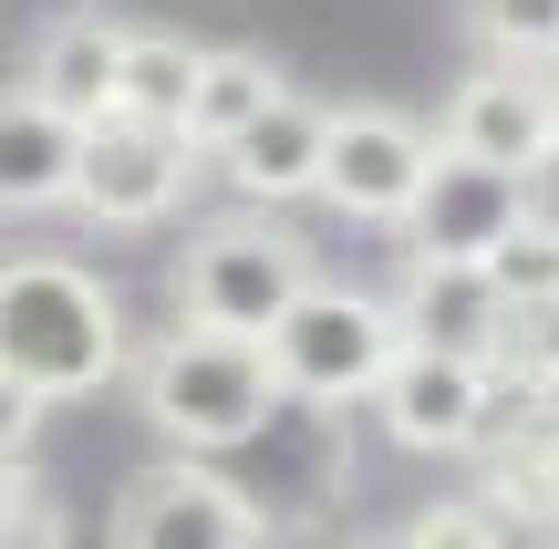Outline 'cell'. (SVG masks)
Returning <instances> with one entry per match:
<instances>
[{
    "label": "cell",
    "mask_w": 559,
    "mask_h": 549,
    "mask_svg": "<svg viewBox=\"0 0 559 549\" xmlns=\"http://www.w3.org/2000/svg\"><path fill=\"white\" fill-rule=\"evenodd\" d=\"M0 373L41 405L104 394L124 373V301L104 270L62 249H11L0 260Z\"/></svg>",
    "instance_id": "cell-1"
},
{
    "label": "cell",
    "mask_w": 559,
    "mask_h": 549,
    "mask_svg": "<svg viewBox=\"0 0 559 549\" xmlns=\"http://www.w3.org/2000/svg\"><path fill=\"white\" fill-rule=\"evenodd\" d=\"M135 415L156 426L166 456H207L218 467L228 446H249V435L280 426V384H270V353L239 343V332H156V343L135 353Z\"/></svg>",
    "instance_id": "cell-2"
},
{
    "label": "cell",
    "mask_w": 559,
    "mask_h": 549,
    "mask_svg": "<svg viewBox=\"0 0 559 549\" xmlns=\"http://www.w3.org/2000/svg\"><path fill=\"white\" fill-rule=\"evenodd\" d=\"M311 281H321L311 239H300V228H280V218H260V207H228V218L187 228L177 270H166V290H177V322H198V332H239V343H260V332H270Z\"/></svg>",
    "instance_id": "cell-3"
},
{
    "label": "cell",
    "mask_w": 559,
    "mask_h": 549,
    "mask_svg": "<svg viewBox=\"0 0 559 549\" xmlns=\"http://www.w3.org/2000/svg\"><path fill=\"white\" fill-rule=\"evenodd\" d=\"M270 353V384L280 405H362V394L383 384V363L404 353L394 311H383V290H353V281H311L290 311L260 332Z\"/></svg>",
    "instance_id": "cell-4"
},
{
    "label": "cell",
    "mask_w": 559,
    "mask_h": 549,
    "mask_svg": "<svg viewBox=\"0 0 559 549\" xmlns=\"http://www.w3.org/2000/svg\"><path fill=\"white\" fill-rule=\"evenodd\" d=\"M115 549H270V509L207 456H156L115 498Z\"/></svg>",
    "instance_id": "cell-5"
},
{
    "label": "cell",
    "mask_w": 559,
    "mask_h": 549,
    "mask_svg": "<svg viewBox=\"0 0 559 549\" xmlns=\"http://www.w3.org/2000/svg\"><path fill=\"white\" fill-rule=\"evenodd\" d=\"M425 166H436V135L394 104H332V135H321V198L362 228H404Z\"/></svg>",
    "instance_id": "cell-6"
},
{
    "label": "cell",
    "mask_w": 559,
    "mask_h": 549,
    "mask_svg": "<svg viewBox=\"0 0 559 549\" xmlns=\"http://www.w3.org/2000/svg\"><path fill=\"white\" fill-rule=\"evenodd\" d=\"M362 405H373L383 435L415 446V456H477L508 394H498V373H487V363H456V353H415V343H404Z\"/></svg>",
    "instance_id": "cell-7"
},
{
    "label": "cell",
    "mask_w": 559,
    "mask_h": 549,
    "mask_svg": "<svg viewBox=\"0 0 559 549\" xmlns=\"http://www.w3.org/2000/svg\"><path fill=\"white\" fill-rule=\"evenodd\" d=\"M436 145H445V156H466V166H498V177H519V187L549 177V156H559L549 83L539 73H508V62H477V73L445 94Z\"/></svg>",
    "instance_id": "cell-8"
},
{
    "label": "cell",
    "mask_w": 559,
    "mask_h": 549,
    "mask_svg": "<svg viewBox=\"0 0 559 549\" xmlns=\"http://www.w3.org/2000/svg\"><path fill=\"white\" fill-rule=\"evenodd\" d=\"M198 177V145L187 135H156V124H94L83 135V166H73V207L94 228H166Z\"/></svg>",
    "instance_id": "cell-9"
},
{
    "label": "cell",
    "mask_w": 559,
    "mask_h": 549,
    "mask_svg": "<svg viewBox=\"0 0 559 549\" xmlns=\"http://www.w3.org/2000/svg\"><path fill=\"white\" fill-rule=\"evenodd\" d=\"M519 218H528V187H519V177H498V166H466V156H445V145H436V166H425L415 207H404V239H415V260H456V270H477Z\"/></svg>",
    "instance_id": "cell-10"
},
{
    "label": "cell",
    "mask_w": 559,
    "mask_h": 549,
    "mask_svg": "<svg viewBox=\"0 0 559 549\" xmlns=\"http://www.w3.org/2000/svg\"><path fill=\"white\" fill-rule=\"evenodd\" d=\"M321 135H332V104H311V94H280L260 124H239V135L218 145V166H228V187H239V207L280 218V207L321 198Z\"/></svg>",
    "instance_id": "cell-11"
},
{
    "label": "cell",
    "mask_w": 559,
    "mask_h": 549,
    "mask_svg": "<svg viewBox=\"0 0 559 549\" xmlns=\"http://www.w3.org/2000/svg\"><path fill=\"white\" fill-rule=\"evenodd\" d=\"M383 311H394V332L415 353H456V363H487L508 332V301L487 290V270H456V260H404Z\"/></svg>",
    "instance_id": "cell-12"
},
{
    "label": "cell",
    "mask_w": 559,
    "mask_h": 549,
    "mask_svg": "<svg viewBox=\"0 0 559 549\" xmlns=\"http://www.w3.org/2000/svg\"><path fill=\"white\" fill-rule=\"evenodd\" d=\"M115 73H124V21H104V11H62V21H41L21 94L52 104L62 124H83V135H94V124H115Z\"/></svg>",
    "instance_id": "cell-13"
},
{
    "label": "cell",
    "mask_w": 559,
    "mask_h": 549,
    "mask_svg": "<svg viewBox=\"0 0 559 549\" xmlns=\"http://www.w3.org/2000/svg\"><path fill=\"white\" fill-rule=\"evenodd\" d=\"M73 166H83V124H62L21 83H0V218L73 207Z\"/></svg>",
    "instance_id": "cell-14"
},
{
    "label": "cell",
    "mask_w": 559,
    "mask_h": 549,
    "mask_svg": "<svg viewBox=\"0 0 559 549\" xmlns=\"http://www.w3.org/2000/svg\"><path fill=\"white\" fill-rule=\"evenodd\" d=\"M487 509H498L508 518V529H549L559 539V415L549 405H519V426H508V415H498V426H487Z\"/></svg>",
    "instance_id": "cell-15"
},
{
    "label": "cell",
    "mask_w": 559,
    "mask_h": 549,
    "mask_svg": "<svg viewBox=\"0 0 559 549\" xmlns=\"http://www.w3.org/2000/svg\"><path fill=\"white\" fill-rule=\"evenodd\" d=\"M198 62L207 41L187 32H156V21H124V73H115V115L124 124H156V135H187V94H198Z\"/></svg>",
    "instance_id": "cell-16"
},
{
    "label": "cell",
    "mask_w": 559,
    "mask_h": 549,
    "mask_svg": "<svg viewBox=\"0 0 559 549\" xmlns=\"http://www.w3.org/2000/svg\"><path fill=\"white\" fill-rule=\"evenodd\" d=\"M280 94H290V83L270 73V52H249V41H207L198 94H187V145H198V156H218V145L239 135V124H260Z\"/></svg>",
    "instance_id": "cell-17"
},
{
    "label": "cell",
    "mask_w": 559,
    "mask_h": 549,
    "mask_svg": "<svg viewBox=\"0 0 559 549\" xmlns=\"http://www.w3.org/2000/svg\"><path fill=\"white\" fill-rule=\"evenodd\" d=\"M487 373H498V394H519V405H559V301L508 311V332H498V353H487Z\"/></svg>",
    "instance_id": "cell-18"
},
{
    "label": "cell",
    "mask_w": 559,
    "mask_h": 549,
    "mask_svg": "<svg viewBox=\"0 0 559 549\" xmlns=\"http://www.w3.org/2000/svg\"><path fill=\"white\" fill-rule=\"evenodd\" d=\"M487 290H498L508 311H528V301H559V218H539V207H528L519 228H508L498 249H487Z\"/></svg>",
    "instance_id": "cell-19"
},
{
    "label": "cell",
    "mask_w": 559,
    "mask_h": 549,
    "mask_svg": "<svg viewBox=\"0 0 559 549\" xmlns=\"http://www.w3.org/2000/svg\"><path fill=\"white\" fill-rule=\"evenodd\" d=\"M477 41L508 73H549L559 62V0H477Z\"/></svg>",
    "instance_id": "cell-20"
},
{
    "label": "cell",
    "mask_w": 559,
    "mask_h": 549,
    "mask_svg": "<svg viewBox=\"0 0 559 549\" xmlns=\"http://www.w3.org/2000/svg\"><path fill=\"white\" fill-rule=\"evenodd\" d=\"M394 549H508V518L487 498H436V509H415L394 529Z\"/></svg>",
    "instance_id": "cell-21"
},
{
    "label": "cell",
    "mask_w": 559,
    "mask_h": 549,
    "mask_svg": "<svg viewBox=\"0 0 559 549\" xmlns=\"http://www.w3.org/2000/svg\"><path fill=\"white\" fill-rule=\"evenodd\" d=\"M0 549H73V518H62V498L52 488H32L11 509V529H0Z\"/></svg>",
    "instance_id": "cell-22"
},
{
    "label": "cell",
    "mask_w": 559,
    "mask_h": 549,
    "mask_svg": "<svg viewBox=\"0 0 559 549\" xmlns=\"http://www.w3.org/2000/svg\"><path fill=\"white\" fill-rule=\"evenodd\" d=\"M41 415H52V405H41V394H21L11 373H0V467H32V435H41Z\"/></svg>",
    "instance_id": "cell-23"
},
{
    "label": "cell",
    "mask_w": 559,
    "mask_h": 549,
    "mask_svg": "<svg viewBox=\"0 0 559 549\" xmlns=\"http://www.w3.org/2000/svg\"><path fill=\"white\" fill-rule=\"evenodd\" d=\"M32 488H41L32 467H0V529H11V509H21V498H32Z\"/></svg>",
    "instance_id": "cell-24"
},
{
    "label": "cell",
    "mask_w": 559,
    "mask_h": 549,
    "mask_svg": "<svg viewBox=\"0 0 559 549\" xmlns=\"http://www.w3.org/2000/svg\"><path fill=\"white\" fill-rule=\"evenodd\" d=\"M539 83H549V115H559V62H549V73H539Z\"/></svg>",
    "instance_id": "cell-25"
},
{
    "label": "cell",
    "mask_w": 559,
    "mask_h": 549,
    "mask_svg": "<svg viewBox=\"0 0 559 549\" xmlns=\"http://www.w3.org/2000/svg\"><path fill=\"white\" fill-rule=\"evenodd\" d=\"M353 549H394V539H353Z\"/></svg>",
    "instance_id": "cell-26"
},
{
    "label": "cell",
    "mask_w": 559,
    "mask_h": 549,
    "mask_svg": "<svg viewBox=\"0 0 559 549\" xmlns=\"http://www.w3.org/2000/svg\"><path fill=\"white\" fill-rule=\"evenodd\" d=\"M549 549H559V539H549Z\"/></svg>",
    "instance_id": "cell-27"
}]
</instances>
